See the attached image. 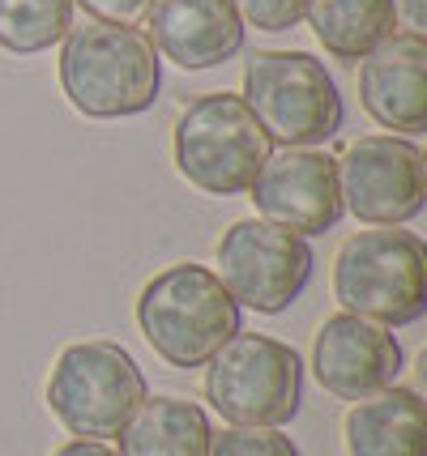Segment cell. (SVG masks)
Returning <instances> with one entry per match:
<instances>
[{
  "label": "cell",
  "mask_w": 427,
  "mask_h": 456,
  "mask_svg": "<svg viewBox=\"0 0 427 456\" xmlns=\"http://www.w3.org/2000/svg\"><path fill=\"white\" fill-rule=\"evenodd\" d=\"M205 367V401L231 427H283L300 414L304 362L286 341L235 333Z\"/></svg>",
  "instance_id": "cell-7"
},
{
  "label": "cell",
  "mask_w": 427,
  "mask_h": 456,
  "mask_svg": "<svg viewBox=\"0 0 427 456\" xmlns=\"http://www.w3.org/2000/svg\"><path fill=\"white\" fill-rule=\"evenodd\" d=\"M209 456H300V448L278 427H226L209 436Z\"/></svg>",
  "instance_id": "cell-18"
},
{
  "label": "cell",
  "mask_w": 427,
  "mask_h": 456,
  "mask_svg": "<svg viewBox=\"0 0 427 456\" xmlns=\"http://www.w3.org/2000/svg\"><path fill=\"white\" fill-rule=\"evenodd\" d=\"M333 298L342 312L385 329L427 316V248L398 226L359 231L333 256Z\"/></svg>",
  "instance_id": "cell-3"
},
{
  "label": "cell",
  "mask_w": 427,
  "mask_h": 456,
  "mask_svg": "<svg viewBox=\"0 0 427 456\" xmlns=\"http://www.w3.org/2000/svg\"><path fill=\"white\" fill-rule=\"evenodd\" d=\"M359 102L381 128L419 137L427 128V39L389 35L359 64Z\"/></svg>",
  "instance_id": "cell-12"
},
{
  "label": "cell",
  "mask_w": 427,
  "mask_h": 456,
  "mask_svg": "<svg viewBox=\"0 0 427 456\" xmlns=\"http://www.w3.org/2000/svg\"><path fill=\"white\" fill-rule=\"evenodd\" d=\"M145 397L142 367L120 341H73L56 354L47 376V405L78 439L120 436Z\"/></svg>",
  "instance_id": "cell-5"
},
{
  "label": "cell",
  "mask_w": 427,
  "mask_h": 456,
  "mask_svg": "<svg viewBox=\"0 0 427 456\" xmlns=\"http://www.w3.org/2000/svg\"><path fill=\"white\" fill-rule=\"evenodd\" d=\"M137 329L163 362L193 371L240 333V303L226 295L214 269L184 260L142 286Z\"/></svg>",
  "instance_id": "cell-2"
},
{
  "label": "cell",
  "mask_w": 427,
  "mask_h": 456,
  "mask_svg": "<svg viewBox=\"0 0 427 456\" xmlns=\"http://www.w3.org/2000/svg\"><path fill=\"white\" fill-rule=\"evenodd\" d=\"M145 21L154 52L188 73L218 69L244 47V21L231 0H154Z\"/></svg>",
  "instance_id": "cell-13"
},
{
  "label": "cell",
  "mask_w": 427,
  "mask_h": 456,
  "mask_svg": "<svg viewBox=\"0 0 427 456\" xmlns=\"http://www.w3.org/2000/svg\"><path fill=\"white\" fill-rule=\"evenodd\" d=\"M61 47V90L90 119H124L154 107L163 60L137 26L86 21L69 26Z\"/></svg>",
  "instance_id": "cell-1"
},
{
  "label": "cell",
  "mask_w": 427,
  "mask_h": 456,
  "mask_svg": "<svg viewBox=\"0 0 427 456\" xmlns=\"http://www.w3.org/2000/svg\"><path fill=\"white\" fill-rule=\"evenodd\" d=\"M342 209L372 226H402L427 205V159L406 137H359L338 159Z\"/></svg>",
  "instance_id": "cell-9"
},
{
  "label": "cell",
  "mask_w": 427,
  "mask_h": 456,
  "mask_svg": "<svg viewBox=\"0 0 427 456\" xmlns=\"http://www.w3.org/2000/svg\"><path fill=\"white\" fill-rule=\"evenodd\" d=\"M312 371L338 401H364L402 376V346L385 324L338 312L312 341Z\"/></svg>",
  "instance_id": "cell-11"
},
{
  "label": "cell",
  "mask_w": 427,
  "mask_h": 456,
  "mask_svg": "<svg viewBox=\"0 0 427 456\" xmlns=\"http://www.w3.org/2000/svg\"><path fill=\"white\" fill-rule=\"evenodd\" d=\"M244 26H257L265 35H283L295 30L308 13V0H231Z\"/></svg>",
  "instance_id": "cell-19"
},
{
  "label": "cell",
  "mask_w": 427,
  "mask_h": 456,
  "mask_svg": "<svg viewBox=\"0 0 427 456\" xmlns=\"http://www.w3.org/2000/svg\"><path fill=\"white\" fill-rule=\"evenodd\" d=\"M52 456H120L111 444H103V439H69L64 448H56Z\"/></svg>",
  "instance_id": "cell-22"
},
{
  "label": "cell",
  "mask_w": 427,
  "mask_h": 456,
  "mask_svg": "<svg viewBox=\"0 0 427 456\" xmlns=\"http://www.w3.org/2000/svg\"><path fill=\"white\" fill-rule=\"evenodd\" d=\"M73 4H82L86 13L94 21H116V26H133V21H142L150 13V4L154 0H73Z\"/></svg>",
  "instance_id": "cell-20"
},
{
  "label": "cell",
  "mask_w": 427,
  "mask_h": 456,
  "mask_svg": "<svg viewBox=\"0 0 427 456\" xmlns=\"http://www.w3.org/2000/svg\"><path fill=\"white\" fill-rule=\"evenodd\" d=\"M308 26L333 60H364L393 35V0H308Z\"/></svg>",
  "instance_id": "cell-16"
},
{
  "label": "cell",
  "mask_w": 427,
  "mask_h": 456,
  "mask_svg": "<svg viewBox=\"0 0 427 456\" xmlns=\"http://www.w3.org/2000/svg\"><path fill=\"white\" fill-rule=\"evenodd\" d=\"M393 9H398V18L406 21L410 35H423L427 30V0H393Z\"/></svg>",
  "instance_id": "cell-21"
},
{
  "label": "cell",
  "mask_w": 427,
  "mask_h": 456,
  "mask_svg": "<svg viewBox=\"0 0 427 456\" xmlns=\"http://www.w3.org/2000/svg\"><path fill=\"white\" fill-rule=\"evenodd\" d=\"M312 278L308 239L291 235L265 218L231 222L218 239V281L235 303L261 316H278L304 295Z\"/></svg>",
  "instance_id": "cell-8"
},
{
  "label": "cell",
  "mask_w": 427,
  "mask_h": 456,
  "mask_svg": "<svg viewBox=\"0 0 427 456\" xmlns=\"http://www.w3.org/2000/svg\"><path fill=\"white\" fill-rule=\"evenodd\" d=\"M244 107L269 145L316 150L342 128L338 81L312 52H257L244 69Z\"/></svg>",
  "instance_id": "cell-4"
},
{
  "label": "cell",
  "mask_w": 427,
  "mask_h": 456,
  "mask_svg": "<svg viewBox=\"0 0 427 456\" xmlns=\"http://www.w3.org/2000/svg\"><path fill=\"white\" fill-rule=\"evenodd\" d=\"M350 456H427V414L415 388L389 384L355 401L342 422Z\"/></svg>",
  "instance_id": "cell-14"
},
{
  "label": "cell",
  "mask_w": 427,
  "mask_h": 456,
  "mask_svg": "<svg viewBox=\"0 0 427 456\" xmlns=\"http://www.w3.org/2000/svg\"><path fill=\"white\" fill-rule=\"evenodd\" d=\"M252 205L265 222L291 235H325L342 222V188H338V159L325 150H283L269 154L252 179Z\"/></svg>",
  "instance_id": "cell-10"
},
{
  "label": "cell",
  "mask_w": 427,
  "mask_h": 456,
  "mask_svg": "<svg viewBox=\"0 0 427 456\" xmlns=\"http://www.w3.org/2000/svg\"><path fill=\"white\" fill-rule=\"evenodd\" d=\"M73 26V0H0V47L35 56L61 43Z\"/></svg>",
  "instance_id": "cell-17"
},
{
  "label": "cell",
  "mask_w": 427,
  "mask_h": 456,
  "mask_svg": "<svg viewBox=\"0 0 427 456\" xmlns=\"http://www.w3.org/2000/svg\"><path fill=\"white\" fill-rule=\"evenodd\" d=\"M171 154L176 171L193 188L209 197H240L252 188L274 145L240 94H205L180 111L171 133Z\"/></svg>",
  "instance_id": "cell-6"
},
{
  "label": "cell",
  "mask_w": 427,
  "mask_h": 456,
  "mask_svg": "<svg viewBox=\"0 0 427 456\" xmlns=\"http://www.w3.org/2000/svg\"><path fill=\"white\" fill-rule=\"evenodd\" d=\"M209 418L197 401L145 397L124 422L120 456H209Z\"/></svg>",
  "instance_id": "cell-15"
}]
</instances>
